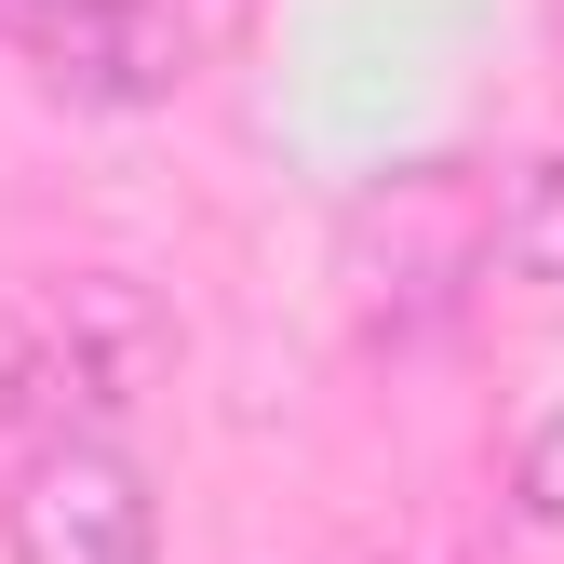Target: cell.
Returning <instances> with one entry per match:
<instances>
[{
	"mask_svg": "<svg viewBox=\"0 0 564 564\" xmlns=\"http://www.w3.org/2000/svg\"><path fill=\"white\" fill-rule=\"evenodd\" d=\"M0 551L14 564H149L162 551L149 470H134L108 431H54L28 457V484L0 498Z\"/></svg>",
	"mask_w": 564,
	"mask_h": 564,
	"instance_id": "cell-1",
	"label": "cell"
},
{
	"mask_svg": "<svg viewBox=\"0 0 564 564\" xmlns=\"http://www.w3.org/2000/svg\"><path fill=\"white\" fill-rule=\"evenodd\" d=\"M41 67H54V95H82V108H162L188 82V14L175 0H67L41 28Z\"/></svg>",
	"mask_w": 564,
	"mask_h": 564,
	"instance_id": "cell-2",
	"label": "cell"
},
{
	"mask_svg": "<svg viewBox=\"0 0 564 564\" xmlns=\"http://www.w3.org/2000/svg\"><path fill=\"white\" fill-rule=\"evenodd\" d=\"M498 269L538 282V296H564V149H538V162L498 188Z\"/></svg>",
	"mask_w": 564,
	"mask_h": 564,
	"instance_id": "cell-3",
	"label": "cell"
},
{
	"mask_svg": "<svg viewBox=\"0 0 564 564\" xmlns=\"http://www.w3.org/2000/svg\"><path fill=\"white\" fill-rule=\"evenodd\" d=\"M511 511L524 524H564V390L524 416V444H511Z\"/></svg>",
	"mask_w": 564,
	"mask_h": 564,
	"instance_id": "cell-4",
	"label": "cell"
},
{
	"mask_svg": "<svg viewBox=\"0 0 564 564\" xmlns=\"http://www.w3.org/2000/svg\"><path fill=\"white\" fill-rule=\"evenodd\" d=\"M54 14H67V0H0V41H41Z\"/></svg>",
	"mask_w": 564,
	"mask_h": 564,
	"instance_id": "cell-5",
	"label": "cell"
}]
</instances>
